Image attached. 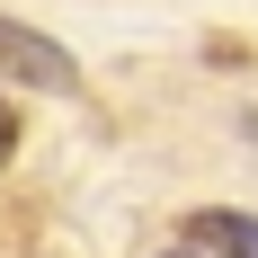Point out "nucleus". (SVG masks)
I'll return each instance as SVG.
<instances>
[{"label": "nucleus", "mask_w": 258, "mask_h": 258, "mask_svg": "<svg viewBox=\"0 0 258 258\" xmlns=\"http://www.w3.org/2000/svg\"><path fill=\"white\" fill-rule=\"evenodd\" d=\"M187 249L196 258H258V214H232V205L187 214Z\"/></svg>", "instance_id": "2"}, {"label": "nucleus", "mask_w": 258, "mask_h": 258, "mask_svg": "<svg viewBox=\"0 0 258 258\" xmlns=\"http://www.w3.org/2000/svg\"><path fill=\"white\" fill-rule=\"evenodd\" d=\"M9 160H18V107L0 98V169H9Z\"/></svg>", "instance_id": "3"}, {"label": "nucleus", "mask_w": 258, "mask_h": 258, "mask_svg": "<svg viewBox=\"0 0 258 258\" xmlns=\"http://www.w3.org/2000/svg\"><path fill=\"white\" fill-rule=\"evenodd\" d=\"M0 80H18V89H45V98H72V89H80V62H72V45H53L45 27L0 18Z\"/></svg>", "instance_id": "1"}, {"label": "nucleus", "mask_w": 258, "mask_h": 258, "mask_svg": "<svg viewBox=\"0 0 258 258\" xmlns=\"http://www.w3.org/2000/svg\"><path fill=\"white\" fill-rule=\"evenodd\" d=\"M169 258H196V249H169Z\"/></svg>", "instance_id": "4"}]
</instances>
